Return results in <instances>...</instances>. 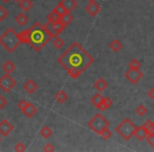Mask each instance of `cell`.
Listing matches in <instances>:
<instances>
[{"mask_svg": "<svg viewBox=\"0 0 154 152\" xmlns=\"http://www.w3.org/2000/svg\"><path fill=\"white\" fill-rule=\"evenodd\" d=\"M94 58L78 42H73L61 55L58 57V64L66 69L70 77L78 78L91 64Z\"/></svg>", "mask_w": 154, "mask_h": 152, "instance_id": "1", "label": "cell"}, {"mask_svg": "<svg viewBox=\"0 0 154 152\" xmlns=\"http://www.w3.org/2000/svg\"><path fill=\"white\" fill-rule=\"evenodd\" d=\"M21 43H28L35 52H40L53 37L40 22H35L30 29L18 33Z\"/></svg>", "mask_w": 154, "mask_h": 152, "instance_id": "2", "label": "cell"}, {"mask_svg": "<svg viewBox=\"0 0 154 152\" xmlns=\"http://www.w3.org/2000/svg\"><path fill=\"white\" fill-rule=\"evenodd\" d=\"M0 45H2L9 53H13L18 45H21L19 34L13 28H9L0 36Z\"/></svg>", "mask_w": 154, "mask_h": 152, "instance_id": "3", "label": "cell"}, {"mask_svg": "<svg viewBox=\"0 0 154 152\" xmlns=\"http://www.w3.org/2000/svg\"><path fill=\"white\" fill-rule=\"evenodd\" d=\"M136 130V126L132 123V120L129 118H125L117 127H116V132L120 135L124 139L129 141L132 136H134V132Z\"/></svg>", "mask_w": 154, "mask_h": 152, "instance_id": "4", "label": "cell"}, {"mask_svg": "<svg viewBox=\"0 0 154 152\" xmlns=\"http://www.w3.org/2000/svg\"><path fill=\"white\" fill-rule=\"evenodd\" d=\"M109 125H110L109 120H108L105 116H103V114H100V113H97L96 115H95L92 119L89 120V123H88L89 128L92 131H94V132L98 135H100L101 131H103V129L108 128Z\"/></svg>", "mask_w": 154, "mask_h": 152, "instance_id": "5", "label": "cell"}, {"mask_svg": "<svg viewBox=\"0 0 154 152\" xmlns=\"http://www.w3.org/2000/svg\"><path fill=\"white\" fill-rule=\"evenodd\" d=\"M16 86V80L11 76V74L5 73L2 77L0 78V89L5 92H10Z\"/></svg>", "mask_w": 154, "mask_h": 152, "instance_id": "6", "label": "cell"}, {"mask_svg": "<svg viewBox=\"0 0 154 152\" xmlns=\"http://www.w3.org/2000/svg\"><path fill=\"white\" fill-rule=\"evenodd\" d=\"M143 74L139 69H129L126 73H125V77L131 82V84L135 85L143 78Z\"/></svg>", "mask_w": 154, "mask_h": 152, "instance_id": "7", "label": "cell"}, {"mask_svg": "<svg viewBox=\"0 0 154 152\" xmlns=\"http://www.w3.org/2000/svg\"><path fill=\"white\" fill-rule=\"evenodd\" d=\"M14 126L8 119H3L0 123V135L1 136H8L11 132H13Z\"/></svg>", "mask_w": 154, "mask_h": 152, "instance_id": "8", "label": "cell"}, {"mask_svg": "<svg viewBox=\"0 0 154 152\" xmlns=\"http://www.w3.org/2000/svg\"><path fill=\"white\" fill-rule=\"evenodd\" d=\"M86 11L88 12L90 16L95 17L100 12V7H99V5L95 0H93V1H90V3L86 7Z\"/></svg>", "mask_w": 154, "mask_h": 152, "instance_id": "9", "label": "cell"}, {"mask_svg": "<svg viewBox=\"0 0 154 152\" xmlns=\"http://www.w3.org/2000/svg\"><path fill=\"white\" fill-rule=\"evenodd\" d=\"M60 3H61L62 7L66 9V11L68 12V13L73 12L77 8V5H78L76 0H61Z\"/></svg>", "mask_w": 154, "mask_h": 152, "instance_id": "10", "label": "cell"}, {"mask_svg": "<svg viewBox=\"0 0 154 152\" xmlns=\"http://www.w3.org/2000/svg\"><path fill=\"white\" fill-rule=\"evenodd\" d=\"M134 136L136 137L138 141H143V139L148 136V133H147V131H146L145 127L143 126L136 127V130H135V132H134Z\"/></svg>", "mask_w": 154, "mask_h": 152, "instance_id": "11", "label": "cell"}, {"mask_svg": "<svg viewBox=\"0 0 154 152\" xmlns=\"http://www.w3.org/2000/svg\"><path fill=\"white\" fill-rule=\"evenodd\" d=\"M23 89L28 93H30V94H33V93H34L35 91L38 89V86H37V84L34 82V80L30 79V80H28V82H26V84L23 85Z\"/></svg>", "mask_w": 154, "mask_h": 152, "instance_id": "12", "label": "cell"}, {"mask_svg": "<svg viewBox=\"0 0 154 152\" xmlns=\"http://www.w3.org/2000/svg\"><path fill=\"white\" fill-rule=\"evenodd\" d=\"M22 112H23L24 115H26V117H33V116H34L35 114L37 113V108L35 107V106L33 105V104L28 103L26 107L24 108V110Z\"/></svg>", "mask_w": 154, "mask_h": 152, "instance_id": "13", "label": "cell"}, {"mask_svg": "<svg viewBox=\"0 0 154 152\" xmlns=\"http://www.w3.org/2000/svg\"><path fill=\"white\" fill-rule=\"evenodd\" d=\"M94 87L98 92H103L108 88V82L103 78H98L94 84Z\"/></svg>", "mask_w": 154, "mask_h": 152, "instance_id": "14", "label": "cell"}, {"mask_svg": "<svg viewBox=\"0 0 154 152\" xmlns=\"http://www.w3.org/2000/svg\"><path fill=\"white\" fill-rule=\"evenodd\" d=\"M112 105H113V101H112L111 98H109V97H103V101H101L100 105L97 107V109L100 110V111H105V110H107L108 108L111 107Z\"/></svg>", "mask_w": 154, "mask_h": 152, "instance_id": "15", "label": "cell"}, {"mask_svg": "<svg viewBox=\"0 0 154 152\" xmlns=\"http://www.w3.org/2000/svg\"><path fill=\"white\" fill-rule=\"evenodd\" d=\"M18 5H19V8L23 12H29L33 8V2L31 0H21V1L18 2Z\"/></svg>", "mask_w": 154, "mask_h": 152, "instance_id": "16", "label": "cell"}, {"mask_svg": "<svg viewBox=\"0 0 154 152\" xmlns=\"http://www.w3.org/2000/svg\"><path fill=\"white\" fill-rule=\"evenodd\" d=\"M2 69H3V71H5V73H8V74H11V73H13L14 71H15L16 66H15V64L12 61V60H8V61H5V64L2 66Z\"/></svg>", "mask_w": 154, "mask_h": 152, "instance_id": "17", "label": "cell"}, {"mask_svg": "<svg viewBox=\"0 0 154 152\" xmlns=\"http://www.w3.org/2000/svg\"><path fill=\"white\" fill-rule=\"evenodd\" d=\"M109 47L112 51L117 53V52L122 48V41L118 40V39H114V40H112L111 42L109 43Z\"/></svg>", "mask_w": 154, "mask_h": 152, "instance_id": "18", "label": "cell"}, {"mask_svg": "<svg viewBox=\"0 0 154 152\" xmlns=\"http://www.w3.org/2000/svg\"><path fill=\"white\" fill-rule=\"evenodd\" d=\"M55 99L58 104H63L64 101L68 99V94L66 93V91L60 90L57 92V94L55 95Z\"/></svg>", "mask_w": 154, "mask_h": 152, "instance_id": "19", "label": "cell"}, {"mask_svg": "<svg viewBox=\"0 0 154 152\" xmlns=\"http://www.w3.org/2000/svg\"><path fill=\"white\" fill-rule=\"evenodd\" d=\"M15 21L17 22L19 26H24V24L29 21V17L24 13H20L15 17Z\"/></svg>", "mask_w": 154, "mask_h": 152, "instance_id": "20", "label": "cell"}, {"mask_svg": "<svg viewBox=\"0 0 154 152\" xmlns=\"http://www.w3.org/2000/svg\"><path fill=\"white\" fill-rule=\"evenodd\" d=\"M52 24H53V28H54V30H55V32H56V34H57V35H60V33L63 32V30L66 29V26H64V24L62 23L60 20H58V21L54 22V23H52Z\"/></svg>", "mask_w": 154, "mask_h": 152, "instance_id": "21", "label": "cell"}, {"mask_svg": "<svg viewBox=\"0 0 154 152\" xmlns=\"http://www.w3.org/2000/svg\"><path fill=\"white\" fill-rule=\"evenodd\" d=\"M103 99V95H101L100 93H97V94H95L94 96H93L92 98H91V104H92V105L94 106V107L97 108L101 104Z\"/></svg>", "mask_w": 154, "mask_h": 152, "instance_id": "22", "label": "cell"}, {"mask_svg": "<svg viewBox=\"0 0 154 152\" xmlns=\"http://www.w3.org/2000/svg\"><path fill=\"white\" fill-rule=\"evenodd\" d=\"M73 20H74V17H73V15H71V13H66L64 15H62L61 17H60V21H61L64 26L70 24Z\"/></svg>", "mask_w": 154, "mask_h": 152, "instance_id": "23", "label": "cell"}, {"mask_svg": "<svg viewBox=\"0 0 154 152\" xmlns=\"http://www.w3.org/2000/svg\"><path fill=\"white\" fill-rule=\"evenodd\" d=\"M52 134H53V131H52V129L48 126L43 127V128L40 130V135L43 137V138H50V137L52 136Z\"/></svg>", "mask_w": 154, "mask_h": 152, "instance_id": "24", "label": "cell"}, {"mask_svg": "<svg viewBox=\"0 0 154 152\" xmlns=\"http://www.w3.org/2000/svg\"><path fill=\"white\" fill-rule=\"evenodd\" d=\"M47 18H48V21L51 22V23H54V22H56V21H58V20H60V16L58 15V14L56 13V11H54V10L51 12V13L48 14Z\"/></svg>", "mask_w": 154, "mask_h": 152, "instance_id": "25", "label": "cell"}, {"mask_svg": "<svg viewBox=\"0 0 154 152\" xmlns=\"http://www.w3.org/2000/svg\"><path fill=\"white\" fill-rule=\"evenodd\" d=\"M143 126L145 127V129H146V131H147L148 135L154 133V123L152 122V120L148 119L147 122H145V124H143Z\"/></svg>", "mask_w": 154, "mask_h": 152, "instance_id": "26", "label": "cell"}, {"mask_svg": "<svg viewBox=\"0 0 154 152\" xmlns=\"http://www.w3.org/2000/svg\"><path fill=\"white\" fill-rule=\"evenodd\" d=\"M52 43H53L54 47H55L56 49H58V50L61 49V48L64 45V41L62 40V39L60 38L59 36H58V37H55V38H54V40H53V42H52Z\"/></svg>", "mask_w": 154, "mask_h": 152, "instance_id": "27", "label": "cell"}, {"mask_svg": "<svg viewBox=\"0 0 154 152\" xmlns=\"http://www.w3.org/2000/svg\"><path fill=\"white\" fill-rule=\"evenodd\" d=\"M45 29L48 30V32L51 34V36L53 37V38H55V37H58V35L56 34L55 30H54V28H53V24H52L51 22L48 21V23H45Z\"/></svg>", "mask_w": 154, "mask_h": 152, "instance_id": "28", "label": "cell"}, {"mask_svg": "<svg viewBox=\"0 0 154 152\" xmlns=\"http://www.w3.org/2000/svg\"><path fill=\"white\" fill-rule=\"evenodd\" d=\"M54 11H56V13H57L58 15L60 16V17H61L62 15H64L66 13H68V12L66 11V9H64V8L62 7V5L60 2L58 3V5H56L55 8H54Z\"/></svg>", "mask_w": 154, "mask_h": 152, "instance_id": "29", "label": "cell"}, {"mask_svg": "<svg viewBox=\"0 0 154 152\" xmlns=\"http://www.w3.org/2000/svg\"><path fill=\"white\" fill-rule=\"evenodd\" d=\"M100 136L103 137V139H106V141H108V139L111 138V136H112V132H111V131H110V129H109V128H106V129H103V130L101 131Z\"/></svg>", "mask_w": 154, "mask_h": 152, "instance_id": "30", "label": "cell"}, {"mask_svg": "<svg viewBox=\"0 0 154 152\" xmlns=\"http://www.w3.org/2000/svg\"><path fill=\"white\" fill-rule=\"evenodd\" d=\"M129 69H139L140 68V62H139V60L137 59H131L130 62H129Z\"/></svg>", "mask_w": 154, "mask_h": 152, "instance_id": "31", "label": "cell"}, {"mask_svg": "<svg viewBox=\"0 0 154 152\" xmlns=\"http://www.w3.org/2000/svg\"><path fill=\"white\" fill-rule=\"evenodd\" d=\"M135 111H136V113L138 114L139 116H143L148 112V109L143 105H139L138 107L136 108V110H135Z\"/></svg>", "mask_w": 154, "mask_h": 152, "instance_id": "32", "label": "cell"}, {"mask_svg": "<svg viewBox=\"0 0 154 152\" xmlns=\"http://www.w3.org/2000/svg\"><path fill=\"white\" fill-rule=\"evenodd\" d=\"M8 15H9V13H8L7 9L2 5H0V21H3L8 17Z\"/></svg>", "mask_w": 154, "mask_h": 152, "instance_id": "33", "label": "cell"}, {"mask_svg": "<svg viewBox=\"0 0 154 152\" xmlns=\"http://www.w3.org/2000/svg\"><path fill=\"white\" fill-rule=\"evenodd\" d=\"M14 150L16 152H23L26 150V145L23 143H17L14 147Z\"/></svg>", "mask_w": 154, "mask_h": 152, "instance_id": "34", "label": "cell"}, {"mask_svg": "<svg viewBox=\"0 0 154 152\" xmlns=\"http://www.w3.org/2000/svg\"><path fill=\"white\" fill-rule=\"evenodd\" d=\"M146 139H147V141L149 143V145L154 149V133H152V134H149L147 137H146Z\"/></svg>", "mask_w": 154, "mask_h": 152, "instance_id": "35", "label": "cell"}, {"mask_svg": "<svg viewBox=\"0 0 154 152\" xmlns=\"http://www.w3.org/2000/svg\"><path fill=\"white\" fill-rule=\"evenodd\" d=\"M26 105H28V101H24V99H21V101L18 103V109H20L21 111H23L24 108L26 107Z\"/></svg>", "mask_w": 154, "mask_h": 152, "instance_id": "36", "label": "cell"}, {"mask_svg": "<svg viewBox=\"0 0 154 152\" xmlns=\"http://www.w3.org/2000/svg\"><path fill=\"white\" fill-rule=\"evenodd\" d=\"M55 150V148H54V146L52 145V144H47V145L43 147V151H45V152H52V151H54Z\"/></svg>", "mask_w": 154, "mask_h": 152, "instance_id": "37", "label": "cell"}, {"mask_svg": "<svg viewBox=\"0 0 154 152\" xmlns=\"http://www.w3.org/2000/svg\"><path fill=\"white\" fill-rule=\"evenodd\" d=\"M5 106H7V99H5L2 95L0 94V110L3 109Z\"/></svg>", "mask_w": 154, "mask_h": 152, "instance_id": "38", "label": "cell"}, {"mask_svg": "<svg viewBox=\"0 0 154 152\" xmlns=\"http://www.w3.org/2000/svg\"><path fill=\"white\" fill-rule=\"evenodd\" d=\"M148 96L150 97L151 99H154V88H152V89H150L149 91H148Z\"/></svg>", "mask_w": 154, "mask_h": 152, "instance_id": "39", "label": "cell"}, {"mask_svg": "<svg viewBox=\"0 0 154 152\" xmlns=\"http://www.w3.org/2000/svg\"><path fill=\"white\" fill-rule=\"evenodd\" d=\"M1 1H3V2H5V3H7V2H9L10 0H1Z\"/></svg>", "mask_w": 154, "mask_h": 152, "instance_id": "40", "label": "cell"}, {"mask_svg": "<svg viewBox=\"0 0 154 152\" xmlns=\"http://www.w3.org/2000/svg\"><path fill=\"white\" fill-rule=\"evenodd\" d=\"M14 1H16V2H19V1H21V0H14Z\"/></svg>", "mask_w": 154, "mask_h": 152, "instance_id": "41", "label": "cell"}, {"mask_svg": "<svg viewBox=\"0 0 154 152\" xmlns=\"http://www.w3.org/2000/svg\"><path fill=\"white\" fill-rule=\"evenodd\" d=\"M0 141H1V135H0Z\"/></svg>", "mask_w": 154, "mask_h": 152, "instance_id": "42", "label": "cell"}, {"mask_svg": "<svg viewBox=\"0 0 154 152\" xmlns=\"http://www.w3.org/2000/svg\"><path fill=\"white\" fill-rule=\"evenodd\" d=\"M88 1H93V0H88Z\"/></svg>", "mask_w": 154, "mask_h": 152, "instance_id": "43", "label": "cell"}, {"mask_svg": "<svg viewBox=\"0 0 154 152\" xmlns=\"http://www.w3.org/2000/svg\"><path fill=\"white\" fill-rule=\"evenodd\" d=\"M153 109H154V107H153Z\"/></svg>", "mask_w": 154, "mask_h": 152, "instance_id": "44", "label": "cell"}]
</instances>
